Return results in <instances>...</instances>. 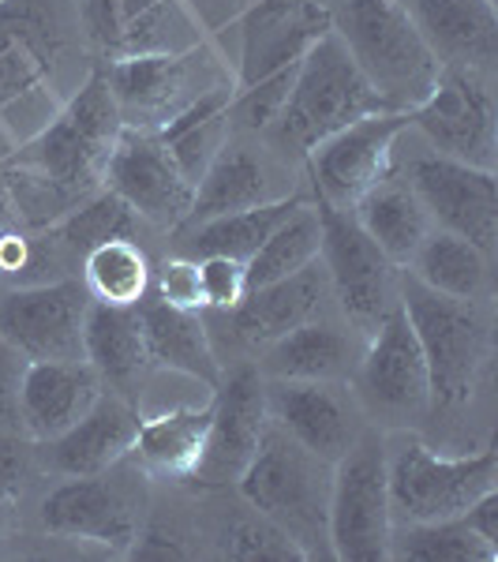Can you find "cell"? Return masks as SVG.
<instances>
[{
	"label": "cell",
	"mask_w": 498,
	"mask_h": 562,
	"mask_svg": "<svg viewBox=\"0 0 498 562\" xmlns=\"http://www.w3.org/2000/svg\"><path fill=\"white\" fill-rule=\"evenodd\" d=\"M121 132L116 102L102 68H94L34 139L0 161V203L12 214V225L45 229L94 195Z\"/></svg>",
	"instance_id": "1"
},
{
	"label": "cell",
	"mask_w": 498,
	"mask_h": 562,
	"mask_svg": "<svg viewBox=\"0 0 498 562\" xmlns=\"http://www.w3.org/2000/svg\"><path fill=\"white\" fill-rule=\"evenodd\" d=\"M330 34L397 113H412L439 79V60L401 0H322Z\"/></svg>",
	"instance_id": "2"
},
{
	"label": "cell",
	"mask_w": 498,
	"mask_h": 562,
	"mask_svg": "<svg viewBox=\"0 0 498 562\" xmlns=\"http://www.w3.org/2000/svg\"><path fill=\"white\" fill-rule=\"evenodd\" d=\"M397 304H401L423 349V360H428L431 409H457V405L473 402L495 352L491 319H487L484 304L434 293L409 270L397 274Z\"/></svg>",
	"instance_id": "3"
},
{
	"label": "cell",
	"mask_w": 498,
	"mask_h": 562,
	"mask_svg": "<svg viewBox=\"0 0 498 562\" xmlns=\"http://www.w3.org/2000/svg\"><path fill=\"white\" fill-rule=\"evenodd\" d=\"M330 480L333 465L293 442L270 424L256 458L244 469L237 487L244 503L270 518L296 548L304 562L330 555Z\"/></svg>",
	"instance_id": "4"
},
{
	"label": "cell",
	"mask_w": 498,
	"mask_h": 562,
	"mask_svg": "<svg viewBox=\"0 0 498 562\" xmlns=\"http://www.w3.org/2000/svg\"><path fill=\"white\" fill-rule=\"evenodd\" d=\"M386 109L391 105L367 83V76L356 68L346 45L326 31L296 65L288 102L282 116L270 124V132L282 147L307 154L322 139H330L333 132L349 128L364 116L386 113Z\"/></svg>",
	"instance_id": "5"
},
{
	"label": "cell",
	"mask_w": 498,
	"mask_h": 562,
	"mask_svg": "<svg viewBox=\"0 0 498 562\" xmlns=\"http://www.w3.org/2000/svg\"><path fill=\"white\" fill-rule=\"evenodd\" d=\"M386 484L394 521H450L498 492V454L487 442L476 454L450 458L416 435H401L397 447H386Z\"/></svg>",
	"instance_id": "6"
},
{
	"label": "cell",
	"mask_w": 498,
	"mask_h": 562,
	"mask_svg": "<svg viewBox=\"0 0 498 562\" xmlns=\"http://www.w3.org/2000/svg\"><path fill=\"white\" fill-rule=\"evenodd\" d=\"M391 484H386V439L364 428L333 461L330 480V555L338 562L391 559Z\"/></svg>",
	"instance_id": "7"
},
{
	"label": "cell",
	"mask_w": 498,
	"mask_h": 562,
	"mask_svg": "<svg viewBox=\"0 0 498 562\" xmlns=\"http://www.w3.org/2000/svg\"><path fill=\"white\" fill-rule=\"evenodd\" d=\"M352 390H356L360 413L375 424L409 428L412 420L431 413V375L423 349L416 341L401 304L371 330L367 349L352 368Z\"/></svg>",
	"instance_id": "8"
},
{
	"label": "cell",
	"mask_w": 498,
	"mask_h": 562,
	"mask_svg": "<svg viewBox=\"0 0 498 562\" xmlns=\"http://www.w3.org/2000/svg\"><path fill=\"white\" fill-rule=\"evenodd\" d=\"M98 68H102L124 128L150 135L166 128L177 113H184L206 90L222 87L217 79H206V71H211L206 45H195L188 53H147V57L102 60Z\"/></svg>",
	"instance_id": "9"
},
{
	"label": "cell",
	"mask_w": 498,
	"mask_h": 562,
	"mask_svg": "<svg viewBox=\"0 0 498 562\" xmlns=\"http://www.w3.org/2000/svg\"><path fill=\"white\" fill-rule=\"evenodd\" d=\"M121 465L124 461L94 476H68V484L45 495V532L65 540H87L116 551V555H128L135 537L143 532V495L139 484H135L139 469L128 461V480H121Z\"/></svg>",
	"instance_id": "10"
},
{
	"label": "cell",
	"mask_w": 498,
	"mask_h": 562,
	"mask_svg": "<svg viewBox=\"0 0 498 562\" xmlns=\"http://www.w3.org/2000/svg\"><path fill=\"white\" fill-rule=\"evenodd\" d=\"M319 214V259L330 278V293L356 326L371 334L397 307V274L375 240L360 229L352 211L315 203Z\"/></svg>",
	"instance_id": "11"
},
{
	"label": "cell",
	"mask_w": 498,
	"mask_h": 562,
	"mask_svg": "<svg viewBox=\"0 0 498 562\" xmlns=\"http://www.w3.org/2000/svg\"><path fill=\"white\" fill-rule=\"evenodd\" d=\"M409 128V113L386 109V113L364 116V121L333 132L330 139L307 150L304 158L315 184V203L352 211L378 180L394 173V143Z\"/></svg>",
	"instance_id": "12"
},
{
	"label": "cell",
	"mask_w": 498,
	"mask_h": 562,
	"mask_svg": "<svg viewBox=\"0 0 498 562\" xmlns=\"http://www.w3.org/2000/svg\"><path fill=\"white\" fill-rule=\"evenodd\" d=\"M409 124L431 143L434 154H446L465 166L491 169L498 161L495 98L484 71L439 68L431 94L409 113Z\"/></svg>",
	"instance_id": "13"
},
{
	"label": "cell",
	"mask_w": 498,
	"mask_h": 562,
	"mask_svg": "<svg viewBox=\"0 0 498 562\" xmlns=\"http://www.w3.org/2000/svg\"><path fill=\"white\" fill-rule=\"evenodd\" d=\"M270 428L267 413V379L259 364H237L222 371L211 394V431L195 469V484L229 487L256 458L262 435Z\"/></svg>",
	"instance_id": "14"
},
{
	"label": "cell",
	"mask_w": 498,
	"mask_h": 562,
	"mask_svg": "<svg viewBox=\"0 0 498 562\" xmlns=\"http://www.w3.org/2000/svg\"><path fill=\"white\" fill-rule=\"evenodd\" d=\"M416 199L428 211L434 229H446L495 256L498 244V188L491 169L465 166L446 154H420L409 161Z\"/></svg>",
	"instance_id": "15"
},
{
	"label": "cell",
	"mask_w": 498,
	"mask_h": 562,
	"mask_svg": "<svg viewBox=\"0 0 498 562\" xmlns=\"http://www.w3.org/2000/svg\"><path fill=\"white\" fill-rule=\"evenodd\" d=\"M116 199L128 203V211L154 229H180L192 214L195 184L177 169L166 143L150 132L124 128L116 139L102 177Z\"/></svg>",
	"instance_id": "16"
},
{
	"label": "cell",
	"mask_w": 498,
	"mask_h": 562,
	"mask_svg": "<svg viewBox=\"0 0 498 562\" xmlns=\"http://www.w3.org/2000/svg\"><path fill=\"white\" fill-rule=\"evenodd\" d=\"M90 293L83 281H42L0 296V334L26 360H83Z\"/></svg>",
	"instance_id": "17"
},
{
	"label": "cell",
	"mask_w": 498,
	"mask_h": 562,
	"mask_svg": "<svg viewBox=\"0 0 498 562\" xmlns=\"http://www.w3.org/2000/svg\"><path fill=\"white\" fill-rule=\"evenodd\" d=\"M79 26L102 60L188 53L203 45L180 0H79Z\"/></svg>",
	"instance_id": "18"
},
{
	"label": "cell",
	"mask_w": 498,
	"mask_h": 562,
	"mask_svg": "<svg viewBox=\"0 0 498 562\" xmlns=\"http://www.w3.org/2000/svg\"><path fill=\"white\" fill-rule=\"evenodd\" d=\"M240 71L233 87H251L259 79L293 68L304 53L330 31L322 0H251L237 23Z\"/></svg>",
	"instance_id": "19"
},
{
	"label": "cell",
	"mask_w": 498,
	"mask_h": 562,
	"mask_svg": "<svg viewBox=\"0 0 498 562\" xmlns=\"http://www.w3.org/2000/svg\"><path fill=\"white\" fill-rule=\"evenodd\" d=\"M267 413L270 424L282 428L288 439L301 442L322 461H338L360 431L356 397H349L338 383H288V379H267Z\"/></svg>",
	"instance_id": "20"
},
{
	"label": "cell",
	"mask_w": 498,
	"mask_h": 562,
	"mask_svg": "<svg viewBox=\"0 0 498 562\" xmlns=\"http://www.w3.org/2000/svg\"><path fill=\"white\" fill-rule=\"evenodd\" d=\"M102 397V379L87 360H26L20 379V431L53 442Z\"/></svg>",
	"instance_id": "21"
},
{
	"label": "cell",
	"mask_w": 498,
	"mask_h": 562,
	"mask_svg": "<svg viewBox=\"0 0 498 562\" xmlns=\"http://www.w3.org/2000/svg\"><path fill=\"white\" fill-rule=\"evenodd\" d=\"M442 68L484 71L498 57L495 0H401Z\"/></svg>",
	"instance_id": "22"
},
{
	"label": "cell",
	"mask_w": 498,
	"mask_h": 562,
	"mask_svg": "<svg viewBox=\"0 0 498 562\" xmlns=\"http://www.w3.org/2000/svg\"><path fill=\"white\" fill-rule=\"evenodd\" d=\"M326 301H330V278L322 259H315L282 281L248 289V296L229 312L233 334L248 349H267L296 326L319 319Z\"/></svg>",
	"instance_id": "23"
},
{
	"label": "cell",
	"mask_w": 498,
	"mask_h": 562,
	"mask_svg": "<svg viewBox=\"0 0 498 562\" xmlns=\"http://www.w3.org/2000/svg\"><path fill=\"white\" fill-rule=\"evenodd\" d=\"M143 413L132 397L105 394L98 397L76 424L49 442V465L60 476H94L128 458Z\"/></svg>",
	"instance_id": "24"
},
{
	"label": "cell",
	"mask_w": 498,
	"mask_h": 562,
	"mask_svg": "<svg viewBox=\"0 0 498 562\" xmlns=\"http://www.w3.org/2000/svg\"><path fill=\"white\" fill-rule=\"evenodd\" d=\"M139 326L143 341H147L150 364L177 371V375L199 379L203 386H217L222 379V360L211 346L203 312H184V307L166 304L161 296L147 293L139 304Z\"/></svg>",
	"instance_id": "25"
},
{
	"label": "cell",
	"mask_w": 498,
	"mask_h": 562,
	"mask_svg": "<svg viewBox=\"0 0 498 562\" xmlns=\"http://www.w3.org/2000/svg\"><path fill=\"white\" fill-rule=\"evenodd\" d=\"M211 431V397L203 405H173L143 416L128 461L154 480H192Z\"/></svg>",
	"instance_id": "26"
},
{
	"label": "cell",
	"mask_w": 498,
	"mask_h": 562,
	"mask_svg": "<svg viewBox=\"0 0 498 562\" xmlns=\"http://www.w3.org/2000/svg\"><path fill=\"white\" fill-rule=\"evenodd\" d=\"M356 360L360 352L341 326L312 319L262 349L259 371L262 379H288V383H341L352 375Z\"/></svg>",
	"instance_id": "27"
},
{
	"label": "cell",
	"mask_w": 498,
	"mask_h": 562,
	"mask_svg": "<svg viewBox=\"0 0 498 562\" xmlns=\"http://www.w3.org/2000/svg\"><path fill=\"white\" fill-rule=\"evenodd\" d=\"M352 217L360 222V229L375 240V248L394 262L397 270H405L416 256V248L423 244V237L434 229L428 211L420 206L412 184L401 177H386L378 180L371 192L352 206Z\"/></svg>",
	"instance_id": "28"
},
{
	"label": "cell",
	"mask_w": 498,
	"mask_h": 562,
	"mask_svg": "<svg viewBox=\"0 0 498 562\" xmlns=\"http://www.w3.org/2000/svg\"><path fill=\"white\" fill-rule=\"evenodd\" d=\"M491 259L487 251H479L476 244H468L457 233L431 229L423 244L416 248L409 270L412 278H420L423 285L434 289L442 296H454V301H476L487 304L495 293L491 278Z\"/></svg>",
	"instance_id": "29"
},
{
	"label": "cell",
	"mask_w": 498,
	"mask_h": 562,
	"mask_svg": "<svg viewBox=\"0 0 498 562\" xmlns=\"http://www.w3.org/2000/svg\"><path fill=\"white\" fill-rule=\"evenodd\" d=\"M83 360L98 379L116 390L132 386L150 368V352L143 341V326L135 307H113L90 301L83 323Z\"/></svg>",
	"instance_id": "30"
},
{
	"label": "cell",
	"mask_w": 498,
	"mask_h": 562,
	"mask_svg": "<svg viewBox=\"0 0 498 562\" xmlns=\"http://www.w3.org/2000/svg\"><path fill=\"white\" fill-rule=\"evenodd\" d=\"M278 199L270 192V177L262 169V161L251 150L237 147V143H225L217 150V158L211 161V169L203 173V180L195 184V199H192V214L180 229L188 225H203L211 217H225L237 211H251V206H262Z\"/></svg>",
	"instance_id": "31"
},
{
	"label": "cell",
	"mask_w": 498,
	"mask_h": 562,
	"mask_svg": "<svg viewBox=\"0 0 498 562\" xmlns=\"http://www.w3.org/2000/svg\"><path fill=\"white\" fill-rule=\"evenodd\" d=\"M304 206L301 195H288V199H270L262 206H251V211H237V214H225V217H211L203 225H188V251L199 256H229L248 262L256 251L267 244L270 233L293 217Z\"/></svg>",
	"instance_id": "32"
},
{
	"label": "cell",
	"mask_w": 498,
	"mask_h": 562,
	"mask_svg": "<svg viewBox=\"0 0 498 562\" xmlns=\"http://www.w3.org/2000/svg\"><path fill=\"white\" fill-rule=\"evenodd\" d=\"M150 259L132 237H113L83 256V285L90 301L135 307L150 293Z\"/></svg>",
	"instance_id": "33"
},
{
	"label": "cell",
	"mask_w": 498,
	"mask_h": 562,
	"mask_svg": "<svg viewBox=\"0 0 498 562\" xmlns=\"http://www.w3.org/2000/svg\"><path fill=\"white\" fill-rule=\"evenodd\" d=\"M391 559H401V562H498V543L479 537L465 518L394 525Z\"/></svg>",
	"instance_id": "34"
},
{
	"label": "cell",
	"mask_w": 498,
	"mask_h": 562,
	"mask_svg": "<svg viewBox=\"0 0 498 562\" xmlns=\"http://www.w3.org/2000/svg\"><path fill=\"white\" fill-rule=\"evenodd\" d=\"M139 229V217L128 211L124 199H116L109 188H98L94 195H87L76 211H68L60 222L49 225V240L53 248L76 251V256H87L90 248L113 240V237H132Z\"/></svg>",
	"instance_id": "35"
},
{
	"label": "cell",
	"mask_w": 498,
	"mask_h": 562,
	"mask_svg": "<svg viewBox=\"0 0 498 562\" xmlns=\"http://www.w3.org/2000/svg\"><path fill=\"white\" fill-rule=\"evenodd\" d=\"M319 259V214L312 203H304L293 217H285L267 244L251 256L248 267V289L270 285V281H282L296 270H304L307 262Z\"/></svg>",
	"instance_id": "36"
},
{
	"label": "cell",
	"mask_w": 498,
	"mask_h": 562,
	"mask_svg": "<svg viewBox=\"0 0 498 562\" xmlns=\"http://www.w3.org/2000/svg\"><path fill=\"white\" fill-rule=\"evenodd\" d=\"M293 79H296V65L274 71V76L259 79V83H251V87L233 90V102H229L233 128H240V132H270V124L282 116V109L288 102Z\"/></svg>",
	"instance_id": "37"
},
{
	"label": "cell",
	"mask_w": 498,
	"mask_h": 562,
	"mask_svg": "<svg viewBox=\"0 0 498 562\" xmlns=\"http://www.w3.org/2000/svg\"><path fill=\"white\" fill-rule=\"evenodd\" d=\"M222 555L229 559H270V562H304V551L296 548L293 540L285 537L270 518L251 510L248 518H237L225 529V543H222Z\"/></svg>",
	"instance_id": "38"
},
{
	"label": "cell",
	"mask_w": 498,
	"mask_h": 562,
	"mask_svg": "<svg viewBox=\"0 0 498 562\" xmlns=\"http://www.w3.org/2000/svg\"><path fill=\"white\" fill-rule=\"evenodd\" d=\"M229 139H233V121H229V109H222V113L206 116V121H199L192 128H184L173 139H161V143L173 154L180 173L192 180V184H199L206 169H211V161L217 158V150Z\"/></svg>",
	"instance_id": "39"
},
{
	"label": "cell",
	"mask_w": 498,
	"mask_h": 562,
	"mask_svg": "<svg viewBox=\"0 0 498 562\" xmlns=\"http://www.w3.org/2000/svg\"><path fill=\"white\" fill-rule=\"evenodd\" d=\"M199 281H203V312L229 315L248 296V267L240 259L199 256Z\"/></svg>",
	"instance_id": "40"
},
{
	"label": "cell",
	"mask_w": 498,
	"mask_h": 562,
	"mask_svg": "<svg viewBox=\"0 0 498 562\" xmlns=\"http://www.w3.org/2000/svg\"><path fill=\"white\" fill-rule=\"evenodd\" d=\"M150 293L166 304L184 307V312H203V281H199V259L173 256L166 259L150 278Z\"/></svg>",
	"instance_id": "41"
},
{
	"label": "cell",
	"mask_w": 498,
	"mask_h": 562,
	"mask_svg": "<svg viewBox=\"0 0 498 562\" xmlns=\"http://www.w3.org/2000/svg\"><path fill=\"white\" fill-rule=\"evenodd\" d=\"M34 469L31 442L20 439L15 428H0V498H12L23 492Z\"/></svg>",
	"instance_id": "42"
},
{
	"label": "cell",
	"mask_w": 498,
	"mask_h": 562,
	"mask_svg": "<svg viewBox=\"0 0 498 562\" xmlns=\"http://www.w3.org/2000/svg\"><path fill=\"white\" fill-rule=\"evenodd\" d=\"M26 357L0 334V428L20 431V379Z\"/></svg>",
	"instance_id": "43"
},
{
	"label": "cell",
	"mask_w": 498,
	"mask_h": 562,
	"mask_svg": "<svg viewBox=\"0 0 498 562\" xmlns=\"http://www.w3.org/2000/svg\"><path fill=\"white\" fill-rule=\"evenodd\" d=\"M128 555L132 559H188V548L166 529H143L139 537H135Z\"/></svg>",
	"instance_id": "44"
},
{
	"label": "cell",
	"mask_w": 498,
	"mask_h": 562,
	"mask_svg": "<svg viewBox=\"0 0 498 562\" xmlns=\"http://www.w3.org/2000/svg\"><path fill=\"white\" fill-rule=\"evenodd\" d=\"M15 147H20V143H15V135L4 128V121H0V161H8V158H12Z\"/></svg>",
	"instance_id": "45"
},
{
	"label": "cell",
	"mask_w": 498,
	"mask_h": 562,
	"mask_svg": "<svg viewBox=\"0 0 498 562\" xmlns=\"http://www.w3.org/2000/svg\"><path fill=\"white\" fill-rule=\"evenodd\" d=\"M0 503H4V498H0Z\"/></svg>",
	"instance_id": "46"
}]
</instances>
